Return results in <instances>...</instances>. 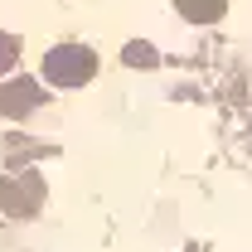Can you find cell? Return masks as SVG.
Segmentation results:
<instances>
[{"label":"cell","instance_id":"cell-1","mask_svg":"<svg viewBox=\"0 0 252 252\" xmlns=\"http://www.w3.org/2000/svg\"><path fill=\"white\" fill-rule=\"evenodd\" d=\"M93 73H97V54L88 44H59L44 59V78L54 88H83V83H93Z\"/></svg>","mask_w":252,"mask_h":252},{"label":"cell","instance_id":"cell-2","mask_svg":"<svg viewBox=\"0 0 252 252\" xmlns=\"http://www.w3.org/2000/svg\"><path fill=\"white\" fill-rule=\"evenodd\" d=\"M0 209L10 219H34L44 209V180L39 175H5L0 180Z\"/></svg>","mask_w":252,"mask_h":252},{"label":"cell","instance_id":"cell-3","mask_svg":"<svg viewBox=\"0 0 252 252\" xmlns=\"http://www.w3.org/2000/svg\"><path fill=\"white\" fill-rule=\"evenodd\" d=\"M44 107V88L30 78H15V83H0V117H30Z\"/></svg>","mask_w":252,"mask_h":252},{"label":"cell","instance_id":"cell-4","mask_svg":"<svg viewBox=\"0 0 252 252\" xmlns=\"http://www.w3.org/2000/svg\"><path fill=\"white\" fill-rule=\"evenodd\" d=\"M175 10L185 15L189 25H214V20H223L228 0H175Z\"/></svg>","mask_w":252,"mask_h":252},{"label":"cell","instance_id":"cell-5","mask_svg":"<svg viewBox=\"0 0 252 252\" xmlns=\"http://www.w3.org/2000/svg\"><path fill=\"white\" fill-rule=\"evenodd\" d=\"M122 59L131 63V68H156L160 54H156V44H126L122 49Z\"/></svg>","mask_w":252,"mask_h":252},{"label":"cell","instance_id":"cell-6","mask_svg":"<svg viewBox=\"0 0 252 252\" xmlns=\"http://www.w3.org/2000/svg\"><path fill=\"white\" fill-rule=\"evenodd\" d=\"M15 59H20V44H15L10 34H0V73H10V68H15Z\"/></svg>","mask_w":252,"mask_h":252}]
</instances>
